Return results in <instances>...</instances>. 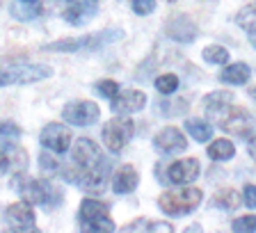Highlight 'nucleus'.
Segmentation results:
<instances>
[{"mask_svg": "<svg viewBox=\"0 0 256 233\" xmlns=\"http://www.w3.org/2000/svg\"><path fill=\"white\" fill-rule=\"evenodd\" d=\"M199 204H202V192L194 190V188H181V190L174 192H165L158 199L160 210L165 215H172V218H183V215L194 210Z\"/></svg>", "mask_w": 256, "mask_h": 233, "instance_id": "nucleus-1", "label": "nucleus"}, {"mask_svg": "<svg viewBox=\"0 0 256 233\" xmlns=\"http://www.w3.org/2000/svg\"><path fill=\"white\" fill-rule=\"evenodd\" d=\"M122 37V32H98V34H87V37H74V39H62V42L48 44L44 46V50H50V53H76V50H96V48L106 46V44L114 42V39Z\"/></svg>", "mask_w": 256, "mask_h": 233, "instance_id": "nucleus-2", "label": "nucleus"}, {"mask_svg": "<svg viewBox=\"0 0 256 233\" xmlns=\"http://www.w3.org/2000/svg\"><path fill=\"white\" fill-rule=\"evenodd\" d=\"M80 224L85 231H114V224L108 218V206L96 199H85L80 206Z\"/></svg>", "mask_w": 256, "mask_h": 233, "instance_id": "nucleus-3", "label": "nucleus"}, {"mask_svg": "<svg viewBox=\"0 0 256 233\" xmlns=\"http://www.w3.org/2000/svg\"><path fill=\"white\" fill-rule=\"evenodd\" d=\"M133 132H135V126L130 119H112V122H108L103 126L101 138H103V144L110 148L112 154H117V151H122L130 142Z\"/></svg>", "mask_w": 256, "mask_h": 233, "instance_id": "nucleus-4", "label": "nucleus"}, {"mask_svg": "<svg viewBox=\"0 0 256 233\" xmlns=\"http://www.w3.org/2000/svg\"><path fill=\"white\" fill-rule=\"evenodd\" d=\"M53 71L48 66H14V69H0V87L10 85H30L44 78H50Z\"/></svg>", "mask_w": 256, "mask_h": 233, "instance_id": "nucleus-5", "label": "nucleus"}, {"mask_svg": "<svg viewBox=\"0 0 256 233\" xmlns=\"http://www.w3.org/2000/svg\"><path fill=\"white\" fill-rule=\"evenodd\" d=\"M62 119L74 126H92L98 119V108L90 101H76L62 110Z\"/></svg>", "mask_w": 256, "mask_h": 233, "instance_id": "nucleus-6", "label": "nucleus"}, {"mask_svg": "<svg viewBox=\"0 0 256 233\" xmlns=\"http://www.w3.org/2000/svg\"><path fill=\"white\" fill-rule=\"evenodd\" d=\"M18 190H21V196L26 202L37 204V206H50L58 202V192L46 180H26Z\"/></svg>", "mask_w": 256, "mask_h": 233, "instance_id": "nucleus-7", "label": "nucleus"}, {"mask_svg": "<svg viewBox=\"0 0 256 233\" xmlns=\"http://www.w3.org/2000/svg\"><path fill=\"white\" fill-rule=\"evenodd\" d=\"M154 146H156V151H160V154L174 156V154L186 151V148H188V140L183 138V132L178 130V128L167 126V128H162V130H160L158 135L154 138Z\"/></svg>", "mask_w": 256, "mask_h": 233, "instance_id": "nucleus-8", "label": "nucleus"}, {"mask_svg": "<svg viewBox=\"0 0 256 233\" xmlns=\"http://www.w3.org/2000/svg\"><path fill=\"white\" fill-rule=\"evenodd\" d=\"M42 144L53 154H64L71 144L69 128L62 126V124H48L42 130Z\"/></svg>", "mask_w": 256, "mask_h": 233, "instance_id": "nucleus-9", "label": "nucleus"}, {"mask_svg": "<svg viewBox=\"0 0 256 233\" xmlns=\"http://www.w3.org/2000/svg\"><path fill=\"white\" fill-rule=\"evenodd\" d=\"M197 176H199V162L194 158H188V160H178V162L170 164L165 180H170L174 186H188Z\"/></svg>", "mask_w": 256, "mask_h": 233, "instance_id": "nucleus-10", "label": "nucleus"}, {"mask_svg": "<svg viewBox=\"0 0 256 233\" xmlns=\"http://www.w3.org/2000/svg\"><path fill=\"white\" fill-rule=\"evenodd\" d=\"M66 2V10H64V18L74 26H82L94 16L98 2L96 0H64Z\"/></svg>", "mask_w": 256, "mask_h": 233, "instance_id": "nucleus-11", "label": "nucleus"}, {"mask_svg": "<svg viewBox=\"0 0 256 233\" xmlns=\"http://www.w3.org/2000/svg\"><path fill=\"white\" fill-rule=\"evenodd\" d=\"M146 106V96L138 90H128L122 92L112 98V112L117 114H133V112H140Z\"/></svg>", "mask_w": 256, "mask_h": 233, "instance_id": "nucleus-12", "label": "nucleus"}, {"mask_svg": "<svg viewBox=\"0 0 256 233\" xmlns=\"http://www.w3.org/2000/svg\"><path fill=\"white\" fill-rule=\"evenodd\" d=\"M71 158H74V162L78 164L80 170L85 172L90 170V167H94L98 160H101V154H98V146H96L92 140H78V142L74 144V154H71Z\"/></svg>", "mask_w": 256, "mask_h": 233, "instance_id": "nucleus-13", "label": "nucleus"}, {"mask_svg": "<svg viewBox=\"0 0 256 233\" xmlns=\"http://www.w3.org/2000/svg\"><path fill=\"white\" fill-rule=\"evenodd\" d=\"M106 178H108V162L106 160H98L94 167L82 172L78 186L87 192H101L106 188Z\"/></svg>", "mask_w": 256, "mask_h": 233, "instance_id": "nucleus-14", "label": "nucleus"}, {"mask_svg": "<svg viewBox=\"0 0 256 233\" xmlns=\"http://www.w3.org/2000/svg\"><path fill=\"white\" fill-rule=\"evenodd\" d=\"M7 222L16 231H30V228H34V212L23 202L12 204V206H7Z\"/></svg>", "mask_w": 256, "mask_h": 233, "instance_id": "nucleus-15", "label": "nucleus"}, {"mask_svg": "<svg viewBox=\"0 0 256 233\" xmlns=\"http://www.w3.org/2000/svg\"><path fill=\"white\" fill-rule=\"evenodd\" d=\"M222 128L226 132H234V135H238V138H247V135L254 130V119H252L247 112L236 110L231 116H224Z\"/></svg>", "mask_w": 256, "mask_h": 233, "instance_id": "nucleus-16", "label": "nucleus"}, {"mask_svg": "<svg viewBox=\"0 0 256 233\" xmlns=\"http://www.w3.org/2000/svg\"><path fill=\"white\" fill-rule=\"evenodd\" d=\"M138 188V172L133 167H122V170L114 174L112 178V190L117 194H126V192H133Z\"/></svg>", "mask_w": 256, "mask_h": 233, "instance_id": "nucleus-17", "label": "nucleus"}, {"mask_svg": "<svg viewBox=\"0 0 256 233\" xmlns=\"http://www.w3.org/2000/svg\"><path fill=\"white\" fill-rule=\"evenodd\" d=\"M231 101H234V96L229 92H215V94H208L204 98V108L210 116H222V112L229 108Z\"/></svg>", "mask_w": 256, "mask_h": 233, "instance_id": "nucleus-18", "label": "nucleus"}, {"mask_svg": "<svg viewBox=\"0 0 256 233\" xmlns=\"http://www.w3.org/2000/svg\"><path fill=\"white\" fill-rule=\"evenodd\" d=\"M250 76H252L250 66H247V64H242V62H238V64L226 66V69L220 74V80H222V82H226V85H242V82H247V80H250Z\"/></svg>", "mask_w": 256, "mask_h": 233, "instance_id": "nucleus-19", "label": "nucleus"}, {"mask_svg": "<svg viewBox=\"0 0 256 233\" xmlns=\"http://www.w3.org/2000/svg\"><path fill=\"white\" fill-rule=\"evenodd\" d=\"M172 39L176 42H192V39L197 37V28L192 26L188 18H176L174 23H170V32H167Z\"/></svg>", "mask_w": 256, "mask_h": 233, "instance_id": "nucleus-20", "label": "nucleus"}, {"mask_svg": "<svg viewBox=\"0 0 256 233\" xmlns=\"http://www.w3.org/2000/svg\"><path fill=\"white\" fill-rule=\"evenodd\" d=\"M234 154H236V146H234V142H229V140H215V142L208 146V158L218 160V162L231 160Z\"/></svg>", "mask_w": 256, "mask_h": 233, "instance_id": "nucleus-21", "label": "nucleus"}, {"mask_svg": "<svg viewBox=\"0 0 256 233\" xmlns=\"http://www.w3.org/2000/svg\"><path fill=\"white\" fill-rule=\"evenodd\" d=\"M186 130L190 132L197 142H208V140L213 138V126L202 122V119H190V122H186Z\"/></svg>", "mask_w": 256, "mask_h": 233, "instance_id": "nucleus-22", "label": "nucleus"}, {"mask_svg": "<svg viewBox=\"0 0 256 233\" xmlns=\"http://www.w3.org/2000/svg\"><path fill=\"white\" fill-rule=\"evenodd\" d=\"M204 60L208 64H226L229 62V50L224 46H208L204 50Z\"/></svg>", "mask_w": 256, "mask_h": 233, "instance_id": "nucleus-23", "label": "nucleus"}, {"mask_svg": "<svg viewBox=\"0 0 256 233\" xmlns=\"http://www.w3.org/2000/svg\"><path fill=\"white\" fill-rule=\"evenodd\" d=\"M156 90H158L160 94H174V92L178 90V78H176L174 74L160 76V78H156Z\"/></svg>", "mask_w": 256, "mask_h": 233, "instance_id": "nucleus-24", "label": "nucleus"}, {"mask_svg": "<svg viewBox=\"0 0 256 233\" xmlns=\"http://www.w3.org/2000/svg\"><path fill=\"white\" fill-rule=\"evenodd\" d=\"M238 26H242L247 32H256V5H247L238 14Z\"/></svg>", "mask_w": 256, "mask_h": 233, "instance_id": "nucleus-25", "label": "nucleus"}, {"mask_svg": "<svg viewBox=\"0 0 256 233\" xmlns=\"http://www.w3.org/2000/svg\"><path fill=\"white\" fill-rule=\"evenodd\" d=\"M94 90H96V94L103 96V98H114V96L119 94V85L114 80H101Z\"/></svg>", "mask_w": 256, "mask_h": 233, "instance_id": "nucleus-26", "label": "nucleus"}, {"mask_svg": "<svg viewBox=\"0 0 256 233\" xmlns=\"http://www.w3.org/2000/svg\"><path fill=\"white\" fill-rule=\"evenodd\" d=\"M254 228H256V215H245V218H238L234 222L236 233H252Z\"/></svg>", "mask_w": 256, "mask_h": 233, "instance_id": "nucleus-27", "label": "nucleus"}, {"mask_svg": "<svg viewBox=\"0 0 256 233\" xmlns=\"http://www.w3.org/2000/svg\"><path fill=\"white\" fill-rule=\"evenodd\" d=\"M12 12H14L16 18L30 21V18H34V16L39 14V7H21V5H14V7H12Z\"/></svg>", "mask_w": 256, "mask_h": 233, "instance_id": "nucleus-28", "label": "nucleus"}, {"mask_svg": "<svg viewBox=\"0 0 256 233\" xmlns=\"http://www.w3.org/2000/svg\"><path fill=\"white\" fill-rule=\"evenodd\" d=\"M218 204L222 208H236L240 204V199H238V194H236V192H231V190H226V192H222V194H220V199H218Z\"/></svg>", "mask_w": 256, "mask_h": 233, "instance_id": "nucleus-29", "label": "nucleus"}, {"mask_svg": "<svg viewBox=\"0 0 256 233\" xmlns=\"http://www.w3.org/2000/svg\"><path fill=\"white\" fill-rule=\"evenodd\" d=\"M156 7V0H133V12L140 16L151 14V10Z\"/></svg>", "mask_w": 256, "mask_h": 233, "instance_id": "nucleus-30", "label": "nucleus"}, {"mask_svg": "<svg viewBox=\"0 0 256 233\" xmlns=\"http://www.w3.org/2000/svg\"><path fill=\"white\" fill-rule=\"evenodd\" d=\"M242 202L247 208H256V186H247L242 190Z\"/></svg>", "mask_w": 256, "mask_h": 233, "instance_id": "nucleus-31", "label": "nucleus"}, {"mask_svg": "<svg viewBox=\"0 0 256 233\" xmlns=\"http://www.w3.org/2000/svg\"><path fill=\"white\" fill-rule=\"evenodd\" d=\"M42 167H46V170H58V162H53V158H48V156H42Z\"/></svg>", "mask_w": 256, "mask_h": 233, "instance_id": "nucleus-32", "label": "nucleus"}, {"mask_svg": "<svg viewBox=\"0 0 256 233\" xmlns=\"http://www.w3.org/2000/svg\"><path fill=\"white\" fill-rule=\"evenodd\" d=\"M10 170V158H7V154H2V151H0V174H2V172H7Z\"/></svg>", "mask_w": 256, "mask_h": 233, "instance_id": "nucleus-33", "label": "nucleus"}, {"mask_svg": "<svg viewBox=\"0 0 256 233\" xmlns=\"http://www.w3.org/2000/svg\"><path fill=\"white\" fill-rule=\"evenodd\" d=\"M250 154H252V158L256 160V138L250 140Z\"/></svg>", "mask_w": 256, "mask_h": 233, "instance_id": "nucleus-34", "label": "nucleus"}, {"mask_svg": "<svg viewBox=\"0 0 256 233\" xmlns=\"http://www.w3.org/2000/svg\"><path fill=\"white\" fill-rule=\"evenodd\" d=\"M250 39H252V44L256 46V32H250Z\"/></svg>", "mask_w": 256, "mask_h": 233, "instance_id": "nucleus-35", "label": "nucleus"}, {"mask_svg": "<svg viewBox=\"0 0 256 233\" xmlns=\"http://www.w3.org/2000/svg\"><path fill=\"white\" fill-rule=\"evenodd\" d=\"M250 96H252V98H256V87H252V90H250Z\"/></svg>", "mask_w": 256, "mask_h": 233, "instance_id": "nucleus-36", "label": "nucleus"}, {"mask_svg": "<svg viewBox=\"0 0 256 233\" xmlns=\"http://www.w3.org/2000/svg\"><path fill=\"white\" fill-rule=\"evenodd\" d=\"M23 2H30V5H34V2H37V0H23Z\"/></svg>", "mask_w": 256, "mask_h": 233, "instance_id": "nucleus-37", "label": "nucleus"}]
</instances>
